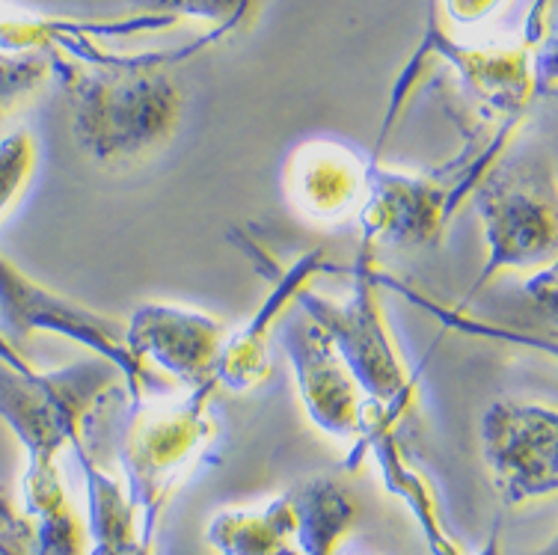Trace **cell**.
Returning <instances> with one entry per match:
<instances>
[{"label":"cell","mask_w":558,"mask_h":555,"mask_svg":"<svg viewBox=\"0 0 558 555\" xmlns=\"http://www.w3.org/2000/svg\"><path fill=\"white\" fill-rule=\"evenodd\" d=\"M65 86L77 146L110 170L158 155L182 122L179 86L149 63L65 65Z\"/></svg>","instance_id":"obj_1"},{"label":"cell","mask_w":558,"mask_h":555,"mask_svg":"<svg viewBox=\"0 0 558 555\" xmlns=\"http://www.w3.org/2000/svg\"><path fill=\"white\" fill-rule=\"evenodd\" d=\"M217 384L191 389L184 398L163 396L158 401L137 398L119 443V463L125 493L140 514L143 538L155 534L172 496L196 470L205 449L215 443L217 422L211 396Z\"/></svg>","instance_id":"obj_2"},{"label":"cell","mask_w":558,"mask_h":555,"mask_svg":"<svg viewBox=\"0 0 558 555\" xmlns=\"http://www.w3.org/2000/svg\"><path fill=\"white\" fill-rule=\"evenodd\" d=\"M351 270L354 279L344 298H322L306 289L298 298V310L306 312L330 336V342L360 386L365 405L377 417L401 425L416 410L418 386L384 315L372 246H360V256Z\"/></svg>","instance_id":"obj_3"},{"label":"cell","mask_w":558,"mask_h":555,"mask_svg":"<svg viewBox=\"0 0 558 555\" xmlns=\"http://www.w3.org/2000/svg\"><path fill=\"white\" fill-rule=\"evenodd\" d=\"M505 140H496L475 158L451 160L449 167L425 176L380 170L372 164L368 191L356 212L363 226V244L428 246L440 241L454 208L484 182V170L494 164Z\"/></svg>","instance_id":"obj_4"},{"label":"cell","mask_w":558,"mask_h":555,"mask_svg":"<svg viewBox=\"0 0 558 555\" xmlns=\"http://www.w3.org/2000/svg\"><path fill=\"white\" fill-rule=\"evenodd\" d=\"M0 417L27 451L22 496L36 526V555H86L84 520L57 467V455L75 446V431L27 389H7L0 396Z\"/></svg>","instance_id":"obj_5"},{"label":"cell","mask_w":558,"mask_h":555,"mask_svg":"<svg viewBox=\"0 0 558 555\" xmlns=\"http://www.w3.org/2000/svg\"><path fill=\"white\" fill-rule=\"evenodd\" d=\"M0 321L15 336L51 333L69 342L84 345L98 360L117 369L134 401L146 398L151 384L149 369L125 348L122 324L117 318H108L84 303L57 294L3 256H0Z\"/></svg>","instance_id":"obj_6"},{"label":"cell","mask_w":558,"mask_h":555,"mask_svg":"<svg viewBox=\"0 0 558 555\" xmlns=\"http://www.w3.org/2000/svg\"><path fill=\"white\" fill-rule=\"evenodd\" d=\"M482 458L505 505L558 491V413L535 401H496L482 419Z\"/></svg>","instance_id":"obj_7"},{"label":"cell","mask_w":558,"mask_h":555,"mask_svg":"<svg viewBox=\"0 0 558 555\" xmlns=\"http://www.w3.org/2000/svg\"><path fill=\"white\" fill-rule=\"evenodd\" d=\"M277 342L289 357L298 396L306 417L327 437L356 446L363 427L365 398L348 372V365L330 342V336L303 310L282 318Z\"/></svg>","instance_id":"obj_8"},{"label":"cell","mask_w":558,"mask_h":555,"mask_svg":"<svg viewBox=\"0 0 558 555\" xmlns=\"http://www.w3.org/2000/svg\"><path fill=\"white\" fill-rule=\"evenodd\" d=\"M473 193L487 244V258L473 282V291L484 289L505 270H541V265H553L558 224L549 200L529 184L508 182L499 176H484V182Z\"/></svg>","instance_id":"obj_9"},{"label":"cell","mask_w":558,"mask_h":555,"mask_svg":"<svg viewBox=\"0 0 558 555\" xmlns=\"http://www.w3.org/2000/svg\"><path fill=\"white\" fill-rule=\"evenodd\" d=\"M125 348L140 363L161 369L187 393L217 384L215 372L229 330L215 315L182 303L151 300L122 324Z\"/></svg>","instance_id":"obj_10"},{"label":"cell","mask_w":558,"mask_h":555,"mask_svg":"<svg viewBox=\"0 0 558 555\" xmlns=\"http://www.w3.org/2000/svg\"><path fill=\"white\" fill-rule=\"evenodd\" d=\"M336 270L339 267L327 258L324 250H310L291 265L274 267V277H268L270 289L256 315L241 330L226 336L215 372L217 386H226L232 393H250L265 384L274 369V339L282 318L289 315L303 291L312 289L318 274H336Z\"/></svg>","instance_id":"obj_11"},{"label":"cell","mask_w":558,"mask_h":555,"mask_svg":"<svg viewBox=\"0 0 558 555\" xmlns=\"http://www.w3.org/2000/svg\"><path fill=\"white\" fill-rule=\"evenodd\" d=\"M372 164L336 140H310L286 164L291 205L315 224H342L360 212Z\"/></svg>","instance_id":"obj_12"},{"label":"cell","mask_w":558,"mask_h":555,"mask_svg":"<svg viewBox=\"0 0 558 555\" xmlns=\"http://www.w3.org/2000/svg\"><path fill=\"white\" fill-rule=\"evenodd\" d=\"M356 455H372L380 470V479L387 484V491L408 505L413 520L418 523L425 544L434 555H463L461 544L451 538L449 526L442 520L437 493L425 479V472L418 470L410 449L401 443V425L389 419L377 417L372 407H365L363 427L356 439Z\"/></svg>","instance_id":"obj_13"},{"label":"cell","mask_w":558,"mask_h":555,"mask_svg":"<svg viewBox=\"0 0 558 555\" xmlns=\"http://www.w3.org/2000/svg\"><path fill=\"white\" fill-rule=\"evenodd\" d=\"M75 455L86 481V555H155L125 484L98 467L86 443L75 446Z\"/></svg>","instance_id":"obj_14"},{"label":"cell","mask_w":558,"mask_h":555,"mask_svg":"<svg viewBox=\"0 0 558 555\" xmlns=\"http://www.w3.org/2000/svg\"><path fill=\"white\" fill-rule=\"evenodd\" d=\"M205 541L215 555H301L298 517L289 493L256 508H226L208 520Z\"/></svg>","instance_id":"obj_15"},{"label":"cell","mask_w":558,"mask_h":555,"mask_svg":"<svg viewBox=\"0 0 558 555\" xmlns=\"http://www.w3.org/2000/svg\"><path fill=\"white\" fill-rule=\"evenodd\" d=\"M298 517V550L301 555H339L356 526V503L342 484L315 475L289 491Z\"/></svg>","instance_id":"obj_16"},{"label":"cell","mask_w":558,"mask_h":555,"mask_svg":"<svg viewBox=\"0 0 558 555\" xmlns=\"http://www.w3.org/2000/svg\"><path fill=\"white\" fill-rule=\"evenodd\" d=\"M463 77L496 110L517 113L532 96L529 57L520 48H446Z\"/></svg>","instance_id":"obj_17"},{"label":"cell","mask_w":558,"mask_h":555,"mask_svg":"<svg viewBox=\"0 0 558 555\" xmlns=\"http://www.w3.org/2000/svg\"><path fill=\"white\" fill-rule=\"evenodd\" d=\"M36 170V143L27 131L0 137V217L19 203Z\"/></svg>","instance_id":"obj_18"},{"label":"cell","mask_w":558,"mask_h":555,"mask_svg":"<svg viewBox=\"0 0 558 555\" xmlns=\"http://www.w3.org/2000/svg\"><path fill=\"white\" fill-rule=\"evenodd\" d=\"M140 7L161 15H184V19H199V22L232 27L244 19L250 10V0H140Z\"/></svg>","instance_id":"obj_19"},{"label":"cell","mask_w":558,"mask_h":555,"mask_svg":"<svg viewBox=\"0 0 558 555\" xmlns=\"http://www.w3.org/2000/svg\"><path fill=\"white\" fill-rule=\"evenodd\" d=\"M502 3L505 0H446V12L454 24L470 27V24L482 22L490 12L499 10Z\"/></svg>","instance_id":"obj_20"},{"label":"cell","mask_w":558,"mask_h":555,"mask_svg":"<svg viewBox=\"0 0 558 555\" xmlns=\"http://www.w3.org/2000/svg\"><path fill=\"white\" fill-rule=\"evenodd\" d=\"M0 365H7L10 372L22 374V377H33V374H39V369L24 357L19 348H15V342H10L3 333H0Z\"/></svg>","instance_id":"obj_21"},{"label":"cell","mask_w":558,"mask_h":555,"mask_svg":"<svg viewBox=\"0 0 558 555\" xmlns=\"http://www.w3.org/2000/svg\"><path fill=\"white\" fill-rule=\"evenodd\" d=\"M475 555H502V534H499V526L490 532V538L484 541V546Z\"/></svg>","instance_id":"obj_22"},{"label":"cell","mask_w":558,"mask_h":555,"mask_svg":"<svg viewBox=\"0 0 558 555\" xmlns=\"http://www.w3.org/2000/svg\"><path fill=\"white\" fill-rule=\"evenodd\" d=\"M19 526V520H15V514H12V508L3 499H0V532H12Z\"/></svg>","instance_id":"obj_23"}]
</instances>
